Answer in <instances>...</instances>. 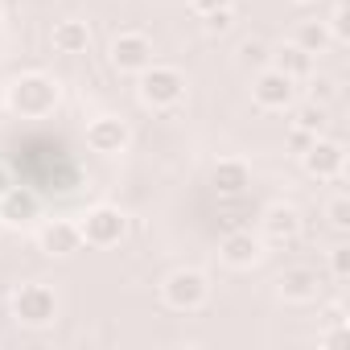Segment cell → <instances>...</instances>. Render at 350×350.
<instances>
[{"label":"cell","mask_w":350,"mask_h":350,"mask_svg":"<svg viewBox=\"0 0 350 350\" xmlns=\"http://www.w3.org/2000/svg\"><path fill=\"white\" fill-rule=\"evenodd\" d=\"M58 103H62V83L42 75V70H29V75L9 83V107L21 120H46L58 111Z\"/></svg>","instance_id":"1"},{"label":"cell","mask_w":350,"mask_h":350,"mask_svg":"<svg viewBox=\"0 0 350 350\" xmlns=\"http://www.w3.org/2000/svg\"><path fill=\"white\" fill-rule=\"evenodd\" d=\"M140 103L152 107V111H169V107H178L186 99V75L178 66H157L148 62L140 70V87H136Z\"/></svg>","instance_id":"2"},{"label":"cell","mask_w":350,"mask_h":350,"mask_svg":"<svg viewBox=\"0 0 350 350\" xmlns=\"http://www.w3.org/2000/svg\"><path fill=\"white\" fill-rule=\"evenodd\" d=\"M211 297V280L198 272V268H178V272H169L165 284H161V301L169 309H178V313H194L202 309Z\"/></svg>","instance_id":"3"},{"label":"cell","mask_w":350,"mask_h":350,"mask_svg":"<svg viewBox=\"0 0 350 350\" xmlns=\"http://www.w3.org/2000/svg\"><path fill=\"white\" fill-rule=\"evenodd\" d=\"M79 231H83V243L87 247H116L124 235H128V215L120 206H91L83 219H79Z\"/></svg>","instance_id":"4"},{"label":"cell","mask_w":350,"mask_h":350,"mask_svg":"<svg viewBox=\"0 0 350 350\" xmlns=\"http://www.w3.org/2000/svg\"><path fill=\"white\" fill-rule=\"evenodd\" d=\"M13 317L21 321V325H33V329H42V325H50L54 317H58V297H54V288L50 284H21L17 293H13Z\"/></svg>","instance_id":"5"},{"label":"cell","mask_w":350,"mask_h":350,"mask_svg":"<svg viewBox=\"0 0 350 350\" xmlns=\"http://www.w3.org/2000/svg\"><path fill=\"white\" fill-rule=\"evenodd\" d=\"M107 58H111V66H116L120 75H140V70L152 62V42H148V33H140V29H124V33L111 38Z\"/></svg>","instance_id":"6"},{"label":"cell","mask_w":350,"mask_h":350,"mask_svg":"<svg viewBox=\"0 0 350 350\" xmlns=\"http://www.w3.org/2000/svg\"><path fill=\"white\" fill-rule=\"evenodd\" d=\"M252 99H256V107H264V111H288V107L297 103V79L280 75L276 66H272V70H260L256 83H252Z\"/></svg>","instance_id":"7"},{"label":"cell","mask_w":350,"mask_h":350,"mask_svg":"<svg viewBox=\"0 0 350 350\" xmlns=\"http://www.w3.org/2000/svg\"><path fill=\"white\" fill-rule=\"evenodd\" d=\"M301 165H305L309 178H317V182H334V178H342V169H346V148H342L338 140L317 136V140L301 152Z\"/></svg>","instance_id":"8"},{"label":"cell","mask_w":350,"mask_h":350,"mask_svg":"<svg viewBox=\"0 0 350 350\" xmlns=\"http://www.w3.org/2000/svg\"><path fill=\"white\" fill-rule=\"evenodd\" d=\"M128 140H132V132H128V120H120V116H95L87 124V148L99 152V157L124 152Z\"/></svg>","instance_id":"9"},{"label":"cell","mask_w":350,"mask_h":350,"mask_svg":"<svg viewBox=\"0 0 350 350\" xmlns=\"http://www.w3.org/2000/svg\"><path fill=\"white\" fill-rule=\"evenodd\" d=\"M42 215V198L29 190V186H9V194L0 198V223H9V227H29L33 219Z\"/></svg>","instance_id":"10"},{"label":"cell","mask_w":350,"mask_h":350,"mask_svg":"<svg viewBox=\"0 0 350 350\" xmlns=\"http://www.w3.org/2000/svg\"><path fill=\"white\" fill-rule=\"evenodd\" d=\"M38 247L46 252V256H75L79 247H83V231H79V223H70V219H54V223H46L42 231H38Z\"/></svg>","instance_id":"11"},{"label":"cell","mask_w":350,"mask_h":350,"mask_svg":"<svg viewBox=\"0 0 350 350\" xmlns=\"http://www.w3.org/2000/svg\"><path fill=\"white\" fill-rule=\"evenodd\" d=\"M219 256H223L227 268L247 272V268H256V264L264 260V243H260V235H252V231H231V235L223 239Z\"/></svg>","instance_id":"12"},{"label":"cell","mask_w":350,"mask_h":350,"mask_svg":"<svg viewBox=\"0 0 350 350\" xmlns=\"http://www.w3.org/2000/svg\"><path fill=\"white\" fill-rule=\"evenodd\" d=\"M50 46H54V54L79 58V54H87V46H91V25L79 21V17H62V21H54V29H50Z\"/></svg>","instance_id":"13"},{"label":"cell","mask_w":350,"mask_h":350,"mask_svg":"<svg viewBox=\"0 0 350 350\" xmlns=\"http://www.w3.org/2000/svg\"><path fill=\"white\" fill-rule=\"evenodd\" d=\"M317 288H321V280H317L313 268H284L280 280H276V293H280V301H288V305H309V301H317Z\"/></svg>","instance_id":"14"},{"label":"cell","mask_w":350,"mask_h":350,"mask_svg":"<svg viewBox=\"0 0 350 350\" xmlns=\"http://www.w3.org/2000/svg\"><path fill=\"white\" fill-rule=\"evenodd\" d=\"M301 235V211L293 202H276L264 211V239L268 243H293Z\"/></svg>","instance_id":"15"},{"label":"cell","mask_w":350,"mask_h":350,"mask_svg":"<svg viewBox=\"0 0 350 350\" xmlns=\"http://www.w3.org/2000/svg\"><path fill=\"white\" fill-rule=\"evenodd\" d=\"M211 186H215L223 198H239V194L252 186V169H247V161H239V157H223V161L211 169Z\"/></svg>","instance_id":"16"},{"label":"cell","mask_w":350,"mask_h":350,"mask_svg":"<svg viewBox=\"0 0 350 350\" xmlns=\"http://www.w3.org/2000/svg\"><path fill=\"white\" fill-rule=\"evenodd\" d=\"M272 62H276V70L288 75V79H309V75H313V54L301 50L297 42H293V46H280V50L272 54Z\"/></svg>","instance_id":"17"},{"label":"cell","mask_w":350,"mask_h":350,"mask_svg":"<svg viewBox=\"0 0 350 350\" xmlns=\"http://www.w3.org/2000/svg\"><path fill=\"white\" fill-rule=\"evenodd\" d=\"M297 46L309 50V54H321V50L329 46V29H325V21H305V25L297 29Z\"/></svg>","instance_id":"18"},{"label":"cell","mask_w":350,"mask_h":350,"mask_svg":"<svg viewBox=\"0 0 350 350\" xmlns=\"http://www.w3.org/2000/svg\"><path fill=\"white\" fill-rule=\"evenodd\" d=\"M293 128H305V132L321 136V132H325V107H321V103H305V107H297Z\"/></svg>","instance_id":"19"},{"label":"cell","mask_w":350,"mask_h":350,"mask_svg":"<svg viewBox=\"0 0 350 350\" xmlns=\"http://www.w3.org/2000/svg\"><path fill=\"white\" fill-rule=\"evenodd\" d=\"M325 219H329L334 231H346V227H350V198H346V194H334V198L325 202Z\"/></svg>","instance_id":"20"},{"label":"cell","mask_w":350,"mask_h":350,"mask_svg":"<svg viewBox=\"0 0 350 350\" xmlns=\"http://www.w3.org/2000/svg\"><path fill=\"white\" fill-rule=\"evenodd\" d=\"M329 276L342 284V280H350V247L346 243H338L334 252H329Z\"/></svg>","instance_id":"21"},{"label":"cell","mask_w":350,"mask_h":350,"mask_svg":"<svg viewBox=\"0 0 350 350\" xmlns=\"http://www.w3.org/2000/svg\"><path fill=\"white\" fill-rule=\"evenodd\" d=\"M231 25H235V9H215V13L202 17V29L206 33H227Z\"/></svg>","instance_id":"22"},{"label":"cell","mask_w":350,"mask_h":350,"mask_svg":"<svg viewBox=\"0 0 350 350\" xmlns=\"http://www.w3.org/2000/svg\"><path fill=\"white\" fill-rule=\"evenodd\" d=\"M239 62H243V66H264V62H268V46L256 42V38L243 42V46H239Z\"/></svg>","instance_id":"23"},{"label":"cell","mask_w":350,"mask_h":350,"mask_svg":"<svg viewBox=\"0 0 350 350\" xmlns=\"http://www.w3.org/2000/svg\"><path fill=\"white\" fill-rule=\"evenodd\" d=\"M329 42H346L350 38V29H346V5H342V0H338V5H334V13H329Z\"/></svg>","instance_id":"24"},{"label":"cell","mask_w":350,"mask_h":350,"mask_svg":"<svg viewBox=\"0 0 350 350\" xmlns=\"http://www.w3.org/2000/svg\"><path fill=\"white\" fill-rule=\"evenodd\" d=\"M313 140H317V136H313V132H305V128H293V132H288V144H293V152H297V157H301Z\"/></svg>","instance_id":"25"},{"label":"cell","mask_w":350,"mask_h":350,"mask_svg":"<svg viewBox=\"0 0 350 350\" xmlns=\"http://www.w3.org/2000/svg\"><path fill=\"white\" fill-rule=\"evenodd\" d=\"M190 9H194L198 17H206V13H215V9H231V0H190Z\"/></svg>","instance_id":"26"},{"label":"cell","mask_w":350,"mask_h":350,"mask_svg":"<svg viewBox=\"0 0 350 350\" xmlns=\"http://www.w3.org/2000/svg\"><path fill=\"white\" fill-rule=\"evenodd\" d=\"M309 79H313V75H309ZM329 95H334V83H329V79H313V99H309V103H325Z\"/></svg>","instance_id":"27"},{"label":"cell","mask_w":350,"mask_h":350,"mask_svg":"<svg viewBox=\"0 0 350 350\" xmlns=\"http://www.w3.org/2000/svg\"><path fill=\"white\" fill-rule=\"evenodd\" d=\"M9 186H13V173H9V165H5V161H0V198L9 194Z\"/></svg>","instance_id":"28"},{"label":"cell","mask_w":350,"mask_h":350,"mask_svg":"<svg viewBox=\"0 0 350 350\" xmlns=\"http://www.w3.org/2000/svg\"><path fill=\"white\" fill-rule=\"evenodd\" d=\"M5 107H9V87L0 83V111H5Z\"/></svg>","instance_id":"29"},{"label":"cell","mask_w":350,"mask_h":350,"mask_svg":"<svg viewBox=\"0 0 350 350\" xmlns=\"http://www.w3.org/2000/svg\"><path fill=\"white\" fill-rule=\"evenodd\" d=\"M297 5H309V0H297Z\"/></svg>","instance_id":"30"}]
</instances>
